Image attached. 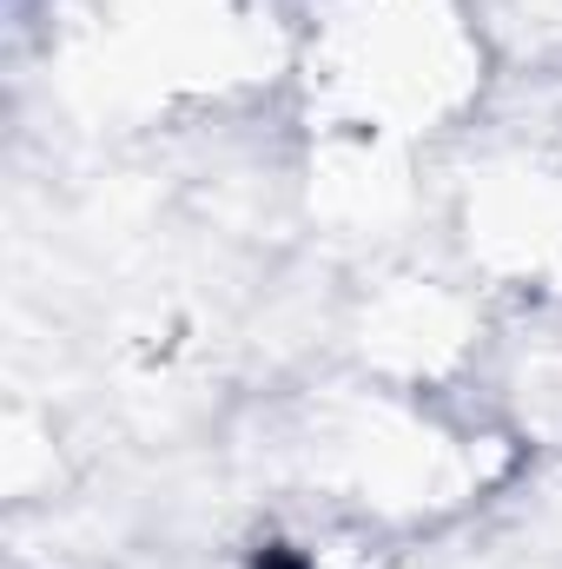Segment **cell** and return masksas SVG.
<instances>
[{"instance_id": "cell-1", "label": "cell", "mask_w": 562, "mask_h": 569, "mask_svg": "<svg viewBox=\"0 0 562 569\" xmlns=\"http://www.w3.org/2000/svg\"><path fill=\"white\" fill-rule=\"evenodd\" d=\"M463 0H318V73L364 133H411L456 113L476 87Z\"/></svg>"}]
</instances>
